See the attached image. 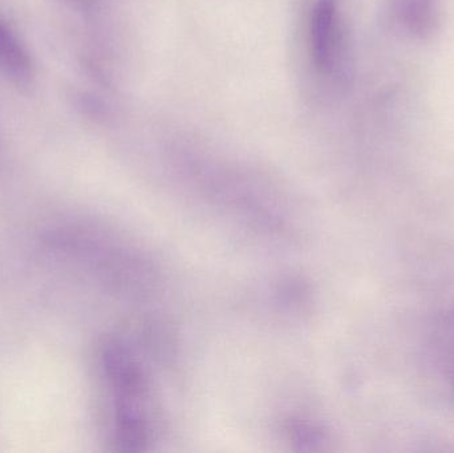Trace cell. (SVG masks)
<instances>
[{
	"mask_svg": "<svg viewBox=\"0 0 454 453\" xmlns=\"http://www.w3.org/2000/svg\"><path fill=\"white\" fill-rule=\"evenodd\" d=\"M0 66L16 76L28 74V55L7 27L0 23Z\"/></svg>",
	"mask_w": 454,
	"mask_h": 453,
	"instance_id": "obj_3",
	"label": "cell"
},
{
	"mask_svg": "<svg viewBox=\"0 0 454 453\" xmlns=\"http://www.w3.org/2000/svg\"><path fill=\"white\" fill-rule=\"evenodd\" d=\"M392 16L405 34L416 39H428L439 27L436 0H392Z\"/></svg>",
	"mask_w": 454,
	"mask_h": 453,
	"instance_id": "obj_2",
	"label": "cell"
},
{
	"mask_svg": "<svg viewBox=\"0 0 454 453\" xmlns=\"http://www.w3.org/2000/svg\"><path fill=\"white\" fill-rule=\"evenodd\" d=\"M448 375H450V382H452L454 386V358L448 362Z\"/></svg>",
	"mask_w": 454,
	"mask_h": 453,
	"instance_id": "obj_4",
	"label": "cell"
},
{
	"mask_svg": "<svg viewBox=\"0 0 454 453\" xmlns=\"http://www.w3.org/2000/svg\"><path fill=\"white\" fill-rule=\"evenodd\" d=\"M309 58L317 74L338 77L347 59V24L341 0H314L307 20Z\"/></svg>",
	"mask_w": 454,
	"mask_h": 453,
	"instance_id": "obj_1",
	"label": "cell"
}]
</instances>
